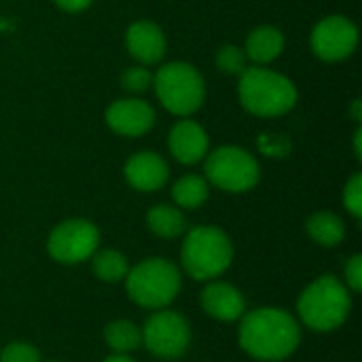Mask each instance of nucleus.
<instances>
[{
    "mask_svg": "<svg viewBox=\"0 0 362 362\" xmlns=\"http://www.w3.org/2000/svg\"><path fill=\"white\" fill-rule=\"evenodd\" d=\"M125 278L132 301L146 310H161L180 293V274L165 259H146Z\"/></svg>",
    "mask_w": 362,
    "mask_h": 362,
    "instance_id": "obj_6",
    "label": "nucleus"
},
{
    "mask_svg": "<svg viewBox=\"0 0 362 362\" xmlns=\"http://www.w3.org/2000/svg\"><path fill=\"white\" fill-rule=\"evenodd\" d=\"M146 223H148V229L159 235V238H165V240H172V238H178L185 233L187 229V218L185 214L174 208V206H165V204H159L155 208L148 210V216H146Z\"/></svg>",
    "mask_w": 362,
    "mask_h": 362,
    "instance_id": "obj_17",
    "label": "nucleus"
},
{
    "mask_svg": "<svg viewBox=\"0 0 362 362\" xmlns=\"http://www.w3.org/2000/svg\"><path fill=\"white\" fill-rule=\"evenodd\" d=\"M106 125L127 138H138L144 136L153 125H155V110L148 102L138 100V98H121L115 100L106 108Z\"/></svg>",
    "mask_w": 362,
    "mask_h": 362,
    "instance_id": "obj_11",
    "label": "nucleus"
},
{
    "mask_svg": "<svg viewBox=\"0 0 362 362\" xmlns=\"http://www.w3.org/2000/svg\"><path fill=\"white\" fill-rule=\"evenodd\" d=\"M204 312L221 322H233L244 316L246 303L242 293L227 282H212L202 293Z\"/></svg>",
    "mask_w": 362,
    "mask_h": 362,
    "instance_id": "obj_15",
    "label": "nucleus"
},
{
    "mask_svg": "<svg viewBox=\"0 0 362 362\" xmlns=\"http://www.w3.org/2000/svg\"><path fill=\"white\" fill-rule=\"evenodd\" d=\"M284 51V34L274 25H259L246 38V57L263 66L278 59Z\"/></svg>",
    "mask_w": 362,
    "mask_h": 362,
    "instance_id": "obj_16",
    "label": "nucleus"
},
{
    "mask_svg": "<svg viewBox=\"0 0 362 362\" xmlns=\"http://www.w3.org/2000/svg\"><path fill=\"white\" fill-rule=\"evenodd\" d=\"M352 112H354V121H361V100H354Z\"/></svg>",
    "mask_w": 362,
    "mask_h": 362,
    "instance_id": "obj_31",
    "label": "nucleus"
},
{
    "mask_svg": "<svg viewBox=\"0 0 362 362\" xmlns=\"http://www.w3.org/2000/svg\"><path fill=\"white\" fill-rule=\"evenodd\" d=\"M153 85V74L148 68L140 66H132L121 74V87L132 91V93H142Z\"/></svg>",
    "mask_w": 362,
    "mask_h": 362,
    "instance_id": "obj_23",
    "label": "nucleus"
},
{
    "mask_svg": "<svg viewBox=\"0 0 362 362\" xmlns=\"http://www.w3.org/2000/svg\"><path fill=\"white\" fill-rule=\"evenodd\" d=\"M206 180L227 193H244L259 185L261 168L252 153L240 146H218L206 155Z\"/></svg>",
    "mask_w": 362,
    "mask_h": 362,
    "instance_id": "obj_7",
    "label": "nucleus"
},
{
    "mask_svg": "<svg viewBox=\"0 0 362 362\" xmlns=\"http://www.w3.org/2000/svg\"><path fill=\"white\" fill-rule=\"evenodd\" d=\"M104 362H134L127 354H115V356H110V358H106Z\"/></svg>",
    "mask_w": 362,
    "mask_h": 362,
    "instance_id": "obj_30",
    "label": "nucleus"
},
{
    "mask_svg": "<svg viewBox=\"0 0 362 362\" xmlns=\"http://www.w3.org/2000/svg\"><path fill=\"white\" fill-rule=\"evenodd\" d=\"M62 11H66V13H81V11H85L93 0H53Z\"/></svg>",
    "mask_w": 362,
    "mask_h": 362,
    "instance_id": "obj_28",
    "label": "nucleus"
},
{
    "mask_svg": "<svg viewBox=\"0 0 362 362\" xmlns=\"http://www.w3.org/2000/svg\"><path fill=\"white\" fill-rule=\"evenodd\" d=\"M168 146L176 161H180L185 165H193V163L206 159L210 140H208L206 129L197 121L182 119L170 129Z\"/></svg>",
    "mask_w": 362,
    "mask_h": 362,
    "instance_id": "obj_13",
    "label": "nucleus"
},
{
    "mask_svg": "<svg viewBox=\"0 0 362 362\" xmlns=\"http://www.w3.org/2000/svg\"><path fill=\"white\" fill-rule=\"evenodd\" d=\"M312 51L322 62H341L356 51L358 28L344 15H329L312 30Z\"/></svg>",
    "mask_w": 362,
    "mask_h": 362,
    "instance_id": "obj_10",
    "label": "nucleus"
},
{
    "mask_svg": "<svg viewBox=\"0 0 362 362\" xmlns=\"http://www.w3.org/2000/svg\"><path fill=\"white\" fill-rule=\"evenodd\" d=\"M93 272L102 282H119L127 276V259L119 250H102L93 257Z\"/></svg>",
    "mask_w": 362,
    "mask_h": 362,
    "instance_id": "obj_21",
    "label": "nucleus"
},
{
    "mask_svg": "<svg viewBox=\"0 0 362 362\" xmlns=\"http://www.w3.org/2000/svg\"><path fill=\"white\" fill-rule=\"evenodd\" d=\"M185 272L195 280H214L225 274L233 259V246L229 235L212 225H199L191 229L180 250Z\"/></svg>",
    "mask_w": 362,
    "mask_h": 362,
    "instance_id": "obj_4",
    "label": "nucleus"
},
{
    "mask_svg": "<svg viewBox=\"0 0 362 362\" xmlns=\"http://www.w3.org/2000/svg\"><path fill=\"white\" fill-rule=\"evenodd\" d=\"M153 85L165 110L178 117L197 112L206 100V83L199 70L187 62H170L153 74Z\"/></svg>",
    "mask_w": 362,
    "mask_h": 362,
    "instance_id": "obj_5",
    "label": "nucleus"
},
{
    "mask_svg": "<svg viewBox=\"0 0 362 362\" xmlns=\"http://www.w3.org/2000/svg\"><path fill=\"white\" fill-rule=\"evenodd\" d=\"M297 310L312 331L329 333L346 322L352 310V299L346 284L335 276H322L301 293Z\"/></svg>",
    "mask_w": 362,
    "mask_h": 362,
    "instance_id": "obj_3",
    "label": "nucleus"
},
{
    "mask_svg": "<svg viewBox=\"0 0 362 362\" xmlns=\"http://www.w3.org/2000/svg\"><path fill=\"white\" fill-rule=\"evenodd\" d=\"M106 344L115 350V354H129L140 348L142 331L129 320H117L106 327Z\"/></svg>",
    "mask_w": 362,
    "mask_h": 362,
    "instance_id": "obj_20",
    "label": "nucleus"
},
{
    "mask_svg": "<svg viewBox=\"0 0 362 362\" xmlns=\"http://www.w3.org/2000/svg\"><path fill=\"white\" fill-rule=\"evenodd\" d=\"M0 362H40V354L34 346L23 344V341H15L2 350Z\"/></svg>",
    "mask_w": 362,
    "mask_h": 362,
    "instance_id": "obj_25",
    "label": "nucleus"
},
{
    "mask_svg": "<svg viewBox=\"0 0 362 362\" xmlns=\"http://www.w3.org/2000/svg\"><path fill=\"white\" fill-rule=\"evenodd\" d=\"M361 138H362V132L361 129H356V134H354V151H356V157L361 159Z\"/></svg>",
    "mask_w": 362,
    "mask_h": 362,
    "instance_id": "obj_29",
    "label": "nucleus"
},
{
    "mask_svg": "<svg viewBox=\"0 0 362 362\" xmlns=\"http://www.w3.org/2000/svg\"><path fill=\"white\" fill-rule=\"evenodd\" d=\"M308 233L314 242H318L320 246H337L344 235H346V227L344 221L333 214V212H316L308 218Z\"/></svg>",
    "mask_w": 362,
    "mask_h": 362,
    "instance_id": "obj_18",
    "label": "nucleus"
},
{
    "mask_svg": "<svg viewBox=\"0 0 362 362\" xmlns=\"http://www.w3.org/2000/svg\"><path fill=\"white\" fill-rule=\"evenodd\" d=\"M240 346L252 358L276 362L288 358L301 341L297 320L278 308H261L242 316L238 331Z\"/></svg>",
    "mask_w": 362,
    "mask_h": 362,
    "instance_id": "obj_1",
    "label": "nucleus"
},
{
    "mask_svg": "<svg viewBox=\"0 0 362 362\" xmlns=\"http://www.w3.org/2000/svg\"><path fill=\"white\" fill-rule=\"evenodd\" d=\"M172 197L178 208L195 210L208 199V180L197 174H187L174 182Z\"/></svg>",
    "mask_w": 362,
    "mask_h": 362,
    "instance_id": "obj_19",
    "label": "nucleus"
},
{
    "mask_svg": "<svg viewBox=\"0 0 362 362\" xmlns=\"http://www.w3.org/2000/svg\"><path fill=\"white\" fill-rule=\"evenodd\" d=\"M100 244V231L93 223L85 218H70L59 223L47 242L51 259L64 265H74L87 261Z\"/></svg>",
    "mask_w": 362,
    "mask_h": 362,
    "instance_id": "obj_8",
    "label": "nucleus"
},
{
    "mask_svg": "<svg viewBox=\"0 0 362 362\" xmlns=\"http://www.w3.org/2000/svg\"><path fill=\"white\" fill-rule=\"evenodd\" d=\"M344 206L354 218L362 216V176L354 174L344 189Z\"/></svg>",
    "mask_w": 362,
    "mask_h": 362,
    "instance_id": "obj_26",
    "label": "nucleus"
},
{
    "mask_svg": "<svg viewBox=\"0 0 362 362\" xmlns=\"http://www.w3.org/2000/svg\"><path fill=\"white\" fill-rule=\"evenodd\" d=\"M142 341L146 350L159 358H165V361L180 358L189 348L191 329H189V322L180 314L157 312L146 320L142 329Z\"/></svg>",
    "mask_w": 362,
    "mask_h": 362,
    "instance_id": "obj_9",
    "label": "nucleus"
},
{
    "mask_svg": "<svg viewBox=\"0 0 362 362\" xmlns=\"http://www.w3.org/2000/svg\"><path fill=\"white\" fill-rule=\"evenodd\" d=\"M238 98L250 115L280 117L295 108L299 91L288 76L263 66H252L240 74Z\"/></svg>",
    "mask_w": 362,
    "mask_h": 362,
    "instance_id": "obj_2",
    "label": "nucleus"
},
{
    "mask_svg": "<svg viewBox=\"0 0 362 362\" xmlns=\"http://www.w3.org/2000/svg\"><path fill=\"white\" fill-rule=\"evenodd\" d=\"M125 47L134 59H138L142 66H151V64H157L159 59H163L168 40H165L163 30L157 23L140 19L127 28Z\"/></svg>",
    "mask_w": 362,
    "mask_h": 362,
    "instance_id": "obj_12",
    "label": "nucleus"
},
{
    "mask_svg": "<svg viewBox=\"0 0 362 362\" xmlns=\"http://www.w3.org/2000/svg\"><path fill=\"white\" fill-rule=\"evenodd\" d=\"M346 284L350 286V291L358 293L362 291V257L354 255L348 263H346Z\"/></svg>",
    "mask_w": 362,
    "mask_h": 362,
    "instance_id": "obj_27",
    "label": "nucleus"
},
{
    "mask_svg": "<svg viewBox=\"0 0 362 362\" xmlns=\"http://www.w3.org/2000/svg\"><path fill=\"white\" fill-rule=\"evenodd\" d=\"M259 151L265 157H286L293 148V142L284 134H261L257 140Z\"/></svg>",
    "mask_w": 362,
    "mask_h": 362,
    "instance_id": "obj_24",
    "label": "nucleus"
},
{
    "mask_svg": "<svg viewBox=\"0 0 362 362\" xmlns=\"http://www.w3.org/2000/svg\"><path fill=\"white\" fill-rule=\"evenodd\" d=\"M216 68L225 74H242L248 68V57L244 53V49L235 47V45H223L216 51Z\"/></svg>",
    "mask_w": 362,
    "mask_h": 362,
    "instance_id": "obj_22",
    "label": "nucleus"
},
{
    "mask_svg": "<svg viewBox=\"0 0 362 362\" xmlns=\"http://www.w3.org/2000/svg\"><path fill=\"white\" fill-rule=\"evenodd\" d=\"M125 178L127 182L142 193H151L161 189L168 182L170 170L168 163L163 161V157H159L153 151H142L136 153L127 159L125 163Z\"/></svg>",
    "mask_w": 362,
    "mask_h": 362,
    "instance_id": "obj_14",
    "label": "nucleus"
}]
</instances>
